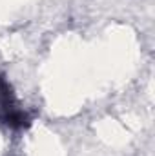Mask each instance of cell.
<instances>
[{
  "label": "cell",
  "mask_w": 155,
  "mask_h": 156,
  "mask_svg": "<svg viewBox=\"0 0 155 156\" xmlns=\"http://www.w3.org/2000/svg\"><path fill=\"white\" fill-rule=\"evenodd\" d=\"M0 122L9 129H24L29 125V116L24 109L18 107L13 89L6 76L0 75Z\"/></svg>",
  "instance_id": "obj_1"
}]
</instances>
